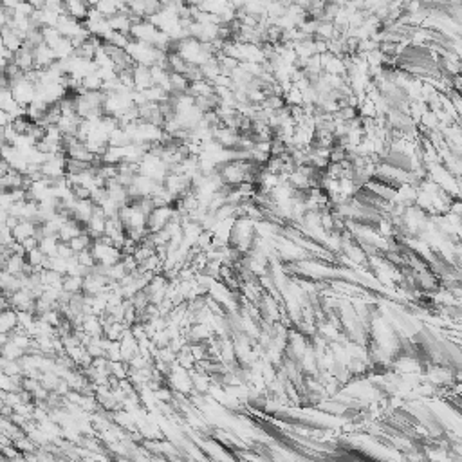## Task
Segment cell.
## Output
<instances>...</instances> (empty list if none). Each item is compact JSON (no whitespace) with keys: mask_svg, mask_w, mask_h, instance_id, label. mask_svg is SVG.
Wrapping results in <instances>:
<instances>
[{"mask_svg":"<svg viewBox=\"0 0 462 462\" xmlns=\"http://www.w3.org/2000/svg\"><path fill=\"white\" fill-rule=\"evenodd\" d=\"M65 9L70 16L78 20H85L87 15H89L90 6L87 4L85 0H70V2H65Z\"/></svg>","mask_w":462,"mask_h":462,"instance_id":"1","label":"cell"},{"mask_svg":"<svg viewBox=\"0 0 462 462\" xmlns=\"http://www.w3.org/2000/svg\"><path fill=\"white\" fill-rule=\"evenodd\" d=\"M19 4H20V0H2V6H4V8H9V9H15Z\"/></svg>","mask_w":462,"mask_h":462,"instance_id":"2","label":"cell"},{"mask_svg":"<svg viewBox=\"0 0 462 462\" xmlns=\"http://www.w3.org/2000/svg\"><path fill=\"white\" fill-rule=\"evenodd\" d=\"M31 4L34 6L36 9H44L45 8V0H29Z\"/></svg>","mask_w":462,"mask_h":462,"instance_id":"3","label":"cell"},{"mask_svg":"<svg viewBox=\"0 0 462 462\" xmlns=\"http://www.w3.org/2000/svg\"><path fill=\"white\" fill-rule=\"evenodd\" d=\"M85 2L90 6V8H94V6H98V2H100V0H85Z\"/></svg>","mask_w":462,"mask_h":462,"instance_id":"4","label":"cell"}]
</instances>
